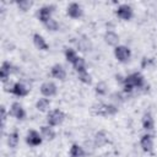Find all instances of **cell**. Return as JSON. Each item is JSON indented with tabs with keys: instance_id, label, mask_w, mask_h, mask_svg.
Here are the masks:
<instances>
[{
	"instance_id": "obj_1",
	"label": "cell",
	"mask_w": 157,
	"mask_h": 157,
	"mask_svg": "<svg viewBox=\"0 0 157 157\" xmlns=\"http://www.w3.org/2000/svg\"><path fill=\"white\" fill-rule=\"evenodd\" d=\"M145 86V78L140 72H132L125 76L123 88L124 93H131L135 88H142Z\"/></svg>"
},
{
	"instance_id": "obj_2",
	"label": "cell",
	"mask_w": 157,
	"mask_h": 157,
	"mask_svg": "<svg viewBox=\"0 0 157 157\" xmlns=\"http://www.w3.org/2000/svg\"><path fill=\"white\" fill-rule=\"evenodd\" d=\"M65 119V114L60 109H53L47 115V123L50 126H58L60 125Z\"/></svg>"
},
{
	"instance_id": "obj_3",
	"label": "cell",
	"mask_w": 157,
	"mask_h": 157,
	"mask_svg": "<svg viewBox=\"0 0 157 157\" xmlns=\"http://www.w3.org/2000/svg\"><path fill=\"white\" fill-rule=\"evenodd\" d=\"M114 56L120 63H128L131 58V50L126 45H117L114 48Z\"/></svg>"
},
{
	"instance_id": "obj_4",
	"label": "cell",
	"mask_w": 157,
	"mask_h": 157,
	"mask_svg": "<svg viewBox=\"0 0 157 157\" xmlns=\"http://www.w3.org/2000/svg\"><path fill=\"white\" fill-rule=\"evenodd\" d=\"M115 15L123 21H129L134 16V10L129 4H120L115 9Z\"/></svg>"
},
{
	"instance_id": "obj_5",
	"label": "cell",
	"mask_w": 157,
	"mask_h": 157,
	"mask_svg": "<svg viewBox=\"0 0 157 157\" xmlns=\"http://www.w3.org/2000/svg\"><path fill=\"white\" fill-rule=\"evenodd\" d=\"M54 10H55V6L54 5H43L42 7L38 9V12H37L38 20L42 23H45L48 20L52 18V15H53Z\"/></svg>"
},
{
	"instance_id": "obj_6",
	"label": "cell",
	"mask_w": 157,
	"mask_h": 157,
	"mask_svg": "<svg viewBox=\"0 0 157 157\" xmlns=\"http://www.w3.org/2000/svg\"><path fill=\"white\" fill-rule=\"evenodd\" d=\"M16 71H17L16 67L10 61H4L1 64V67H0V80H1V82L4 83L6 81H9L10 75L16 72Z\"/></svg>"
},
{
	"instance_id": "obj_7",
	"label": "cell",
	"mask_w": 157,
	"mask_h": 157,
	"mask_svg": "<svg viewBox=\"0 0 157 157\" xmlns=\"http://www.w3.org/2000/svg\"><path fill=\"white\" fill-rule=\"evenodd\" d=\"M39 91H40V93H42L43 97L49 98V97H53V96L56 94L58 87H56V85H55L54 82H52V81H45V82H43V83L40 85Z\"/></svg>"
},
{
	"instance_id": "obj_8",
	"label": "cell",
	"mask_w": 157,
	"mask_h": 157,
	"mask_svg": "<svg viewBox=\"0 0 157 157\" xmlns=\"http://www.w3.org/2000/svg\"><path fill=\"white\" fill-rule=\"evenodd\" d=\"M66 13H67L69 17L76 20V18L82 17V15H83V9H82L81 4L74 1V2H70V4L67 5V7H66Z\"/></svg>"
},
{
	"instance_id": "obj_9",
	"label": "cell",
	"mask_w": 157,
	"mask_h": 157,
	"mask_svg": "<svg viewBox=\"0 0 157 157\" xmlns=\"http://www.w3.org/2000/svg\"><path fill=\"white\" fill-rule=\"evenodd\" d=\"M9 114L12 115L15 119H18V120H23L26 118V110H25V108L18 102H13L11 104Z\"/></svg>"
},
{
	"instance_id": "obj_10",
	"label": "cell",
	"mask_w": 157,
	"mask_h": 157,
	"mask_svg": "<svg viewBox=\"0 0 157 157\" xmlns=\"http://www.w3.org/2000/svg\"><path fill=\"white\" fill-rule=\"evenodd\" d=\"M42 141H43V137H42V135H40L38 131H36V130H29V131L27 132V136H26V142H27V145H29V146H32V147H36V146H39V145L42 144Z\"/></svg>"
},
{
	"instance_id": "obj_11",
	"label": "cell",
	"mask_w": 157,
	"mask_h": 157,
	"mask_svg": "<svg viewBox=\"0 0 157 157\" xmlns=\"http://www.w3.org/2000/svg\"><path fill=\"white\" fill-rule=\"evenodd\" d=\"M140 146L145 152H147V153L152 152L153 151V137H152V135H150V134L142 135L141 139H140Z\"/></svg>"
},
{
	"instance_id": "obj_12",
	"label": "cell",
	"mask_w": 157,
	"mask_h": 157,
	"mask_svg": "<svg viewBox=\"0 0 157 157\" xmlns=\"http://www.w3.org/2000/svg\"><path fill=\"white\" fill-rule=\"evenodd\" d=\"M50 75L54 78L63 81V80L66 78V70L64 69V66L61 64H54L50 69Z\"/></svg>"
},
{
	"instance_id": "obj_13",
	"label": "cell",
	"mask_w": 157,
	"mask_h": 157,
	"mask_svg": "<svg viewBox=\"0 0 157 157\" xmlns=\"http://www.w3.org/2000/svg\"><path fill=\"white\" fill-rule=\"evenodd\" d=\"M29 93V87L27 85H25L23 82H15L13 90H12V94H15L16 97H26Z\"/></svg>"
},
{
	"instance_id": "obj_14",
	"label": "cell",
	"mask_w": 157,
	"mask_h": 157,
	"mask_svg": "<svg viewBox=\"0 0 157 157\" xmlns=\"http://www.w3.org/2000/svg\"><path fill=\"white\" fill-rule=\"evenodd\" d=\"M104 42L108 44V45H110V47H117V45H119V36L114 32V31H112V29H109V31H107L105 33H104Z\"/></svg>"
},
{
	"instance_id": "obj_15",
	"label": "cell",
	"mask_w": 157,
	"mask_h": 157,
	"mask_svg": "<svg viewBox=\"0 0 157 157\" xmlns=\"http://www.w3.org/2000/svg\"><path fill=\"white\" fill-rule=\"evenodd\" d=\"M32 39H33V44L36 45L37 49H39V50H48L49 45H48L47 40L44 39V37H43L42 34L34 33L33 37H32Z\"/></svg>"
},
{
	"instance_id": "obj_16",
	"label": "cell",
	"mask_w": 157,
	"mask_h": 157,
	"mask_svg": "<svg viewBox=\"0 0 157 157\" xmlns=\"http://www.w3.org/2000/svg\"><path fill=\"white\" fill-rule=\"evenodd\" d=\"M141 123H142V128H144L145 130H147V131L153 130V128H155V119H153L152 114L148 113V112L144 114Z\"/></svg>"
},
{
	"instance_id": "obj_17",
	"label": "cell",
	"mask_w": 157,
	"mask_h": 157,
	"mask_svg": "<svg viewBox=\"0 0 157 157\" xmlns=\"http://www.w3.org/2000/svg\"><path fill=\"white\" fill-rule=\"evenodd\" d=\"M93 142H94V146L96 147H103L104 145H107L108 142V137H107V134L104 131H98L94 134V137H93Z\"/></svg>"
},
{
	"instance_id": "obj_18",
	"label": "cell",
	"mask_w": 157,
	"mask_h": 157,
	"mask_svg": "<svg viewBox=\"0 0 157 157\" xmlns=\"http://www.w3.org/2000/svg\"><path fill=\"white\" fill-rule=\"evenodd\" d=\"M40 135L45 140H53L55 137V131H54L53 126H50L48 124L47 125H42L40 126Z\"/></svg>"
},
{
	"instance_id": "obj_19",
	"label": "cell",
	"mask_w": 157,
	"mask_h": 157,
	"mask_svg": "<svg viewBox=\"0 0 157 157\" xmlns=\"http://www.w3.org/2000/svg\"><path fill=\"white\" fill-rule=\"evenodd\" d=\"M18 142H20V134H18V131L17 130L11 131L7 135V146L10 148H16Z\"/></svg>"
},
{
	"instance_id": "obj_20",
	"label": "cell",
	"mask_w": 157,
	"mask_h": 157,
	"mask_svg": "<svg viewBox=\"0 0 157 157\" xmlns=\"http://www.w3.org/2000/svg\"><path fill=\"white\" fill-rule=\"evenodd\" d=\"M36 108L39 112H47L50 108V101L47 97H40L37 102H36Z\"/></svg>"
},
{
	"instance_id": "obj_21",
	"label": "cell",
	"mask_w": 157,
	"mask_h": 157,
	"mask_svg": "<svg viewBox=\"0 0 157 157\" xmlns=\"http://www.w3.org/2000/svg\"><path fill=\"white\" fill-rule=\"evenodd\" d=\"M72 67L75 69V71L78 74V72H82V71H87L86 67H87V64H86V60L82 58V56H78L74 63H72Z\"/></svg>"
},
{
	"instance_id": "obj_22",
	"label": "cell",
	"mask_w": 157,
	"mask_h": 157,
	"mask_svg": "<svg viewBox=\"0 0 157 157\" xmlns=\"http://www.w3.org/2000/svg\"><path fill=\"white\" fill-rule=\"evenodd\" d=\"M92 48V43L90 42V39L82 37L77 40V49L81 52H90Z\"/></svg>"
},
{
	"instance_id": "obj_23",
	"label": "cell",
	"mask_w": 157,
	"mask_h": 157,
	"mask_svg": "<svg viewBox=\"0 0 157 157\" xmlns=\"http://www.w3.org/2000/svg\"><path fill=\"white\" fill-rule=\"evenodd\" d=\"M92 110L94 114L97 115H102V117H107V103H96L92 105Z\"/></svg>"
},
{
	"instance_id": "obj_24",
	"label": "cell",
	"mask_w": 157,
	"mask_h": 157,
	"mask_svg": "<svg viewBox=\"0 0 157 157\" xmlns=\"http://www.w3.org/2000/svg\"><path fill=\"white\" fill-rule=\"evenodd\" d=\"M70 157H83L85 156V150L81 147L78 144H72L70 147Z\"/></svg>"
},
{
	"instance_id": "obj_25",
	"label": "cell",
	"mask_w": 157,
	"mask_h": 157,
	"mask_svg": "<svg viewBox=\"0 0 157 157\" xmlns=\"http://www.w3.org/2000/svg\"><path fill=\"white\" fill-rule=\"evenodd\" d=\"M64 55H65V59H66L69 63H71V64L78 58L76 50L72 49V48H65V50H64Z\"/></svg>"
},
{
	"instance_id": "obj_26",
	"label": "cell",
	"mask_w": 157,
	"mask_h": 157,
	"mask_svg": "<svg viewBox=\"0 0 157 157\" xmlns=\"http://www.w3.org/2000/svg\"><path fill=\"white\" fill-rule=\"evenodd\" d=\"M94 92L98 94V96H104L107 94L108 92V86L104 81H99L97 85H96V88H94Z\"/></svg>"
},
{
	"instance_id": "obj_27",
	"label": "cell",
	"mask_w": 157,
	"mask_h": 157,
	"mask_svg": "<svg viewBox=\"0 0 157 157\" xmlns=\"http://www.w3.org/2000/svg\"><path fill=\"white\" fill-rule=\"evenodd\" d=\"M32 5H33V2L29 1V0H18V1H16V6L21 11H28L32 7Z\"/></svg>"
},
{
	"instance_id": "obj_28",
	"label": "cell",
	"mask_w": 157,
	"mask_h": 157,
	"mask_svg": "<svg viewBox=\"0 0 157 157\" xmlns=\"http://www.w3.org/2000/svg\"><path fill=\"white\" fill-rule=\"evenodd\" d=\"M77 77L78 80L85 83V85H91L92 83V76L88 74V71H82V72H78L77 74Z\"/></svg>"
},
{
	"instance_id": "obj_29",
	"label": "cell",
	"mask_w": 157,
	"mask_h": 157,
	"mask_svg": "<svg viewBox=\"0 0 157 157\" xmlns=\"http://www.w3.org/2000/svg\"><path fill=\"white\" fill-rule=\"evenodd\" d=\"M44 26H45V28L48 29V31H52V32H55V31H58L59 29V23H58V21L55 20V18H50V20H48L45 23H43Z\"/></svg>"
},
{
	"instance_id": "obj_30",
	"label": "cell",
	"mask_w": 157,
	"mask_h": 157,
	"mask_svg": "<svg viewBox=\"0 0 157 157\" xmlns=\"http://www.w3.org/2000/svg\"><path fill=\"white\" fill-rule=\"evenodd\" d=\"M13 86H15V82H11L10 80L2 83V88H4V91H5V92H10V93H12Z\"/></svg>"
},
{
	"instance_id": "obj_31",
	"label": "cell",
	"mask_w": 157,
	"mask_h": 157,
	"mask_svg": "<svg viewBox=\"0 0 157 157\" xmlns=\"http://www.w3.org/2000/svg\"><path fill=\"white\" fill-rule=\"evenodd\" d=\"M1 128L4 129L5 128V121H6V115H7V112H6V107L5 105H1Z\"/></svg>"
},
{
	"instance_id": "obj_32",
	"label": "cell",
	"mask_w": 157,
	"mask_h": 157,
	"mask_svg": "<svg viewBox=\"0 0 157 157\" xmlns=\"http://www.w3.org/2000/svg\"><path fill=\"white\" fill-rule=\"evenodd\" d=\"M124 80H125V77H123L120 74H117V75H115V81H117V82H119V83L123 85V83H124Z\"/></svg>"
}]
</instances>
